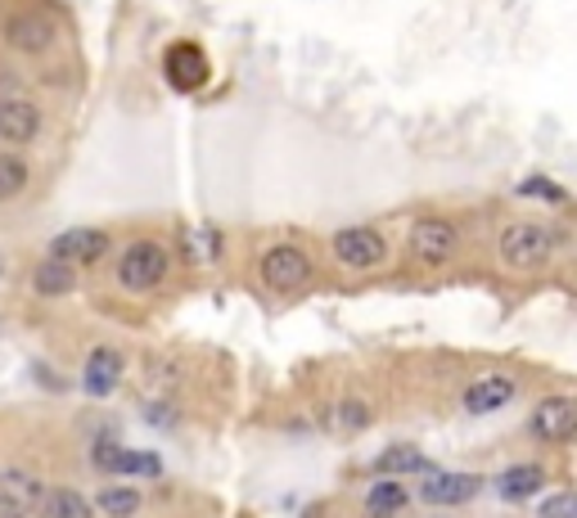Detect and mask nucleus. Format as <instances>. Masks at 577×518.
<instances>
[{
  "label": "nucleus",
  "instance_id": "nucleus-1",
  "mask_svg": "<svg viewBox=\"0 0 577 518\" xmlns=\"http://www.w3.org/2000/svg\"><path fill=\"white\" fill-rule=\"evenodd\" d=\"M559 244H564V231L559 226H551V221L519 216V221H506L501 235H496V257H501L506 271L532 275V271H546L555 262Z\"/></svg>",
  "mask_w": 577,
  "mask_h": 518
},
{
  "label": "nucleus",
  "instance_id": "nucleus-2",
  "mask_svg": "<svg viewBox=\"0 0 577 518\" xmlns=\"http://www.w3.org/2000/svg\"><path fill=\"white\" fill-rule=\"evenodd\" d=\"M172 280V252L159 235H136L123 244L118 262H113V284L127 298H153Z\"/></svg>",
  "mask_w": 577,
  "mask_h": 518
},
{
  "label": "nucleus",
  "instance_id": "nucleus-3",
  "mask_svg": "<svg viewBox=\"0 0 577 518\" xmlns=\"http://www.w3.org/2000/svg\"><path fill=\"white\" fill-rule=\"evenodd\" d=\"M257 284L272 293V298H298V293L316 284V257L298 239L266 244L257 252Z\"/></svg>",
  "mask_w": 577,
  "mask_h": 518
},
{
  "label": "nucleus",
  "instance_id": "nucleus-4",
  "mask_svg": "<svg viewBox=\"0 0 577 518\" xmlns=\"http://www.w3.org/2000/svg\"><path fill=\"white\" fill-rule=\"evenodd\" d=\"M0 36H5V46L23 59H46L55 46H59V19L36 5V0H27V5H14L5 14V23H0Z\"/></svg>",
  "mask_w": 577,
  "mask_h": 518
},
{
  "label": "nucleus",
  "instance_id": "nucleus-5",
  "mask_svg": "<svg viewBox=\"0 0 577 518\" xmlns=\"http://www.w3.org/2000/svg\"><path fill=\"white\" fill-rule=\"evenodd\" d=\"M330 252H334V262L343 271H379L383 262H389V252H393V239L383 235L379 226H370V221H357V226H338L330 235Z\"/></svg>",
  "mask_w": 577,
  "mask_h": 518
},
{
  "label": "nucleus",
  "instance_id": "nucleus-6",
  "mask_svg": "<svg viewBox=\"0 0 577 518\" xmlns=\"http://www.w3.org/2000/svg\"><path fill=\"white\" fill-rule=\"evenodd\" d=\"M406 252H411V262L415 267H447L451 257L460 252V226L451 216L442 212H429V216H415L411 221V231H406Z\"/></svg>",
  "mask_w": 577,
  "mask_h": 518
},
{
  "label": "nucleus",
  "instance_id": "nucleus-7",
  "mask_svg": "<svg viewBox=\"0 0 577 518\" xmlns=\"http://www.w3.org/2000/svg\"><path fill=\"white\" fill-rule=\"evenodd\" d=\"M113 252V235L104 226H72V231H59L46 248V257H55V262L72 267V271H91L100 267L104 257Z\"/></svg>",
  "mask_w": 577,
  "mask_h": 518
},
{
  "label": "nucleus",
  "instance_id": "nucleus-8",
  "mask_svg": "<svg viewBox=\"0 0 577 518\" xmlns=\"http://www.w3.org/2000/svg\"><path fill=\"white\" fill-rule=\"evenodd\" d=\"M42 501H46L42 473L23 464H0V518H36Z\"/></svg>",
  "mask_w": 577,
  "mask_h": 518
},
{
  "label": "nucleus",
  "instance_id": "nucleus-9",
  "mask_svg": "<svg viewBox=\"0 0 577 518\" xmlns=\"http://www.w3.org/2000/svg\"><path fill=\"white\" fill-rule=\"evenodd\" d=\"M46 136V114L23 95H5L0 99V150H27Z\"/></svg>",
  "mask_w": 577,
  "mask_h": 518
},
{
  "label": "nucleus",
  "instance_id": "nucleus-10",
  "mask_svg": "<svg viewBox=\"0 0 577 518\" xmlns=\"http://www.w3.org/2000/svg\"><path fill=\"white\" fill-rule=\"evenodd\" d=\"M163 72H168V86L189 95V91H204L208 78H212V63H208V50L199 42H172L163 50Z\"/></svg>",
  "mask_w": 577,
  "mask_h": 518
},
{
  "label": "nucleus",
  "instance_id": "nucleus-11",
  "mask_svg": "<svg viewBox=\"0 0 577 518\" xmlns=\"http://www.w3.org/2000/svg\"><path fill=\"white\" fill-rule=\"evenodd\" d=\"M528 433L536 442H551V447H559V442H568L577 433V401L573 397H542L532 405V415H528Z\"/></svg>",
  "mask_w": 577,
  "mask_h": 518
},
{
  "label": "nucleus",
  "instance_id": "nucleus-12",
  "mask_svg": "<svg viewBox=\"0 0 577 518\" xmlns=\"http://www.w3.org/2000/svg\"><path fill=\"white\" fill-rule=\"evenodd\" d=\"M487 483L478 473H429L425 478V487H419L415 496L434 505V509H455V505H470Z\"/></svg>",
  "mask_w": 577,
  "mask_h": 518
},
{
  "label": "nucleus",
  "instance_id": "nucleus-13",
  "mask_svg": "<svg viewBox=\"0 0 577 518\" xmlns=\"http://www.w3.org/2000/svg\"><path fill=\"white\" fill-rule=\"evenodd\" d=\"M123 375H127L123 352L100 343V348H91V356L82 365V388H86V397H108V392H118Z\"/></svg>",
  "mask_w": 577,
  "mask_h": 518
},
{
  "label": "nucleus",
  "instance_id": "nucleus-14",
  "mask_svg": "<svg viewBox=\"0 0 577 518\" xmlns=\"http://www.w3.org/2000/svg\"><path fill=\"white\" fill-rule=\"evenodd\" d=\"M95 469H108V473H136V478H159V473H163V460L153 456V451L118 447V442H95Z\"/></svg>",
  "mask_w": 577,
  "mask_h": 518
},
{
  "label": "nucleus",
  "instance_id": "nucleus-15",
  "mask_svg": "<svg viewBox=\"0 0 577 518\" xmlns=\"http://www.w3.org/2000/svg\"><path fill=\"white\" fill-rule=\"evenodd\" d=\"M519 392V384L510 375H483L465 388V397H460V405H465L470 415H492V411H501V405H510Z\"/></svg>",
  "mask_w": 577,
  "mask_h": 518
},
{
  "label": "nucleus",
  "instance_id": "nucleus-16",
  "mask_svg": "<svg viewBox=\"0 0 577 518\" xmlns=\"http://www.w3.org/2000/svg\"><path fill=\"white\" fill-rule=\"evenodd\" d=\"M77 280H82V271L55 262V257H42V262L32 267V293L36 298H68V293L77 289Z\"/></svg>",
  "mask_w": 577,
  "mask_h": 518
},
{
  "label": "nucleus",
  "instance_id": "nucleus-17",
  "mask_svg": "<svg viewBox=\"0 0 577 518\" xmlns=\"http://www.w3.org/2000/svg\"><path fill=\"white\" fill-rule=\"evenodd\" d=\"M542 487H546V469H542V464H510L501 478H496V496L510 501V505L536 496Z\"/></svg>",
  "mask_w": 577,
  "mask_h": 518
},
{
  "label": "nucleus",
  "instance_id": "nucleus-18",
  "mask_svg": "<svg viewBox=\"0 0 577 518\" xmlns=\"http://www.w3.org/2000/svg\"><path fill=\"white\" fill-rule=\"evenodd\" d=\"M411 505V492L402 487V478H379L366 492V518H397Z\"/></svg>",
  "mask_w": 577,
  "mask_h": 518
},
{
  "label": "nucleus",
  "instance_id": "nucleus-19",
  "mask_svg": "<svg viewBox=\"0 0 577 518\" xmlns=\"http://www.w3.org/2000/svg\"><path fill=\"white\" fill-rule=\"evenodd\" d=\"M36 518H95V505L77 487H46V501Z\"/></svg>",
  "mask_w": 577,
  "mask_h": 518
},
{
  "label": "nucleus",
  "instance_id": "nucleus-20",
  "mask_svg": "<svg viewBox=\"0 0 577 518\" xmlns=\"http://www.w3.org/2000/svg\"><path fill=\"white\" fill-rule=\"evenodd\" d=\"M32 185V163L19 150H0V208L14 203Z\"/></svg>",
  "mask_w": 577,
  "mask_h": 518
},
{
  "label": "nucleus",
  "instance_id": "nucleus-21",
  "mask_svg": "<svg viewBox=\"0 0 577 518\" xmlns=\"http://www.w3.org/2000/svg\"><path fill=\"white\" fill-rule=\"evenodd\" d=\"M140 501H145V496H140L136 487H127V483H108V487H100V496H95L91 505H95L104 518H131V514L140 509Z\"/></svg>",
  "mask_w": 577,
  "mask_h": 518
},
{
  "label": "nucleus",
  "instance_id": "nucleus-22",
  "mask_svg": "<svg viewBox=\"0 0 577 518\" xmlns=\"http://www.w3.org/2000/svg\"><path fill=\"white\" fill-rule=\"evenodd\" d=\"M379 473L383 478H402V473H429V456L419 447H389L379 456Z\"/></svg>",
  "mask_w": 577,
  "mask_h": 518
},
{
  "label": "nucleus",
  "instance_id": "nucleus-23",
  "mask_svg": "<svg viewBox=\"0 0 577 518\" xmlns=\"http://www.w3.org/2000/svg\"><path fill=\"white\" fill-rule=\"evenodd\" d=\"M515 195H519V199H536V203H546V208L568 203L564 185H555V180H546V176H528V180H519V185H515Z\"/></svg>",
  "mask_w": 577,
  "mask_h": 518
},
{
  "label": "nucleus",
  "instance_id": "nucleus-24",
  "mask_svg": "<svg viewBox=\"0 0 577 518\" xmlns=\"http://www.w3.org/2000/svg\"><path fill=\"white\" fill-rule=\"evenodd\" d=\"M536 518H577V492H555L536 505Z\"/></svg>",
  "mask_w": 577,
  "mask_h": 518
},
{
  "label": "nucleus",
  "instance_id": "nucleus-25",
  "mask_svg": "<svg viewBox=\"0 0 577 518\" xmlns=\"http://www.w3.org/2000/svg\"><path fill=\"white\" fill-rule=\"evenodd\" d=\"M334 415H338L343 428H366V424H370V405L357 401V397H348V401H338V411H334Z\"/></svg>",
  "mask_w": 577,
  "mask_h": 518
},
{
  "label": "nucleus",
  "instance_id": "nucleus-26",
  "mask_svg": "<svg viewBox=\"0 0 577 518\" xmlns=\"http://www.w3.org/2000/svg\"><path fill=\"white\" fill-rule=\"evenodd\" d=\"M5 271H10V257H5V252H0V280H5Z\"/></svg>",
  "mask_w": 577,
  "mask_h": 518
},
{
  "label": "nucleus",
  "instance_id": "nucleus-27",
  "mask_svg": "<svg viewBox=\"0 0 577 518\" xmlns=\"http://www.w3.org/2000/svg\"><path fill=\"white\" fill-rule=\"evenodd\" d=\"M321 514H325V509H321V505H316V509H307V518H321Z\"/></svg>",
  "mask_w": 577,
  "mask_h": 518
},
{
  "label": "nucleus",
  "instance_id": "nucleus-28",
  "mask_svg": "<svg viewBox=\"0 0 577 518\" xmlns=\"http://www.w3.org/2000/svg\"><path fill=\"white\" fill-rule=\"evenodd\" d=\"M573 267H577V239H573Z\"/></svg>",
  "mask_w": 577,
  "mask_h": 518
}]
</instances>
